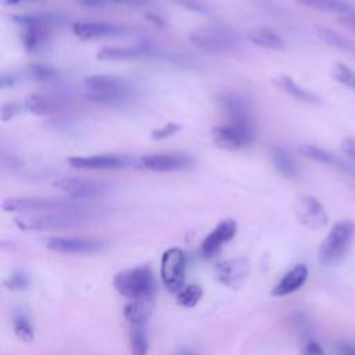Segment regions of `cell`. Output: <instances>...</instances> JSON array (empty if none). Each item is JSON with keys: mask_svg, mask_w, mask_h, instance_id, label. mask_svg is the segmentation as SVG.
<instances>
[{"mask_svg": "<svg viewBox=\"0 0 355 355\" xmlns=\"http://www.w3.org/2000/svg\"><path fill=\"white\" fill-rule=\"evenodd\" d=\"M90 220L83 209L75 211H54V212H40V214H22L14 219L15 225L21 230H53L73 227Z\"/></svg>", "mask_w": 355, "mask_h": 355, "instance_id": "1", "label": "cell"}, {"mask_svg": "<svg viewBox=\"0 0 355 355\" xmlns=\"http://www.w3.org/2000/svg\"><path fill=\"white\" fill-rule=\"evenodd\" d=\"M354 239L355 223L352 220L343 219L336 222L319 245V262L324 266H330L340 262L348 252Z\"/></svg>", "mask_w": 355, "mask_h": 355, "instance_id": "2", "label": "cell"}, {"mask_svg": "<svg viewBox=\"0 0 355 355\" xmlns=\"http://www.w3.org/2000/svg\"><path fill=\"white\" fill-rule=\"evenodd\" d=\"M114 287L128 300L154 298L155 280L148 266H137L116 273Z\"/></svg>", "mask_w": 355, "mask_h": 355, "instance_id": "3", "label": "cell"}, {"mask_svg": "<svg viewBox=\"0 0 355 355\" xmlns=\"http://www.w3.org/2000/svg\"><path fill=\"white\" fill-rule=\"evenodd\" d=\"M86 97L101 104H118L130 96L129 83L114 75H93L85 79Z\"/></svg>", "mask_w": 355, "mask_h": 355, "instance_id": "4", "label": "cell"}, {"mask_svg": "<svg viewBox=\"0 0 355 355\" xmlns=\"http://www.w3.org/2000/svg\"><path fill=\"white\" fill-rule=\"evenodd\" d=\"M3 209L7 212L19 214H40L54 211H75L83 209L82 205L71 200L50 198V197H12L3 201Z\"/></svg>", "mask_w": 355, "mask_h": 355, "instance_id": "5", "label": "cell"}, {"mask_svg": "<svg viewBox=\"0 0 355 355\" xmlns=\"http://www.w3.org/2000/svg\"><path fill=\"white\" fill-rule=\"evenodd\" d=\"M189 40L193 46L201 50L211 53H223L236 47L237 35L227 28L204 26L194 29L190 33Z\"/></svg>", "mask_w": 355, "mask_h": 355, "instance_id": "6", "label": "cell"}, {"mask_svg": "<svg viewBox=\"0 0 355 355\" xmlns=\"http://www.w3.org/2000/svg\"><path fill=\"white\" fill-rule=\"evenodd\" d=\"M254 140V132L250 122L229 121L212 129V141L216 147L227 151H237L247 147Z\"/></svg>", "mask_w": 355, "mask_h": 355, "instance_id": "7", "label": "cell"}, {"mask_svg": "<svg viewBox=\"0 0 355 355\" xmlns=\"http://www.w3.org/2000/svg\"><path fill=\"white\" fill-rule=\"evenodd\" d=\"M186 258L180 248H169L161 257V279L171 293H179L184 284Z\"/></svg>", "mask_w": 355, "mask_h": 355, "instance_id": "8", "label": "cell"}, {"mask_svg": "<svg viewBox=\"0 0 355 355\" xmlns=\"http://www.w3.org/2000/svg\"><path fill=\"white\" fill-rule=\"evenodd\" d=\"M22 25V44L28 53H36L47 40L51 18L46 15H22L15 18Z\"/></svg>", "mask_w": 355, "mask_h": 355, "instance_id": "9", "label": "cell"}, {"mask_svg": "<svg viewBox=\"0 0 355 355\" xmlns=\"http://www.w3.org/2000/svg\"><path fill=\"white\" fill-rule=\"evenodd\" d=\"M54 186L62 193L68 194L71 198L86 200L104 197L110 191V186L100 180L86 179V178H62L54 183Z\"/></svg>", "mask_w": 355, "mask_h": 355, "instance_id": "10", "label": "cell"}, {"mask_svg": "<svg viewBox=\"0 0 355 355\" xmlns=\"http://www.w3.org/2000/svg\"><path fill=\"white\" fill-rule=\"evenodd\" d=\"M294 214L301 225L318 230L327 225V212L320 201L312 196H301L294 202Z\"/></svg>", "mask_w": 355, "mask_h": 355, "instance_id": "11", "label": "cell"}, {"mask_svg": "<svg viewBox=\"0 0 355 355\" xmlns=\"http://www.w3.org/2000/svg\"><path fill=\"white\" fill-rule=\"evenodd\" d=\"M141 165L154 172H173L183 171L193 166L194 161L190 155L183 153H162V154H147L140 158Z\"/></svg>", "mask_w": 355, "mask_h": 355, "instance_id": "12", "label": "cell"}, {"mask_svg": "<svg viewBox=\"0 0 355 355\" xmlns=\"http://www.w3.org/2000/svg\"><path fill=\"white\" fill-rule=\"evenodd\" d=\"M251 272V265L247 258H233L216 265L215 275L223 286L237 290L243 286Z\"/></svg>", "mask_w": 355, "mask_h": 355, "instance_id": "13", "label": "cell"}, {"mask_svg": "<svg viewBox=\"0 0 355 355\" xmlns=\"http://www.w3.org/2000/svg\"><path fill=\"white\" fill-rule=\"evenodd\" d=\"M46 247L62 254H94L105 247V243L87 237H49Z\"/></svg>", "mask_w": 355, "mask_h": 355, "instance_id": "14", "label": "cell"}, {"mask_svg": "<svg viewBox=\"0 0 355 355\" xmlns=\"http://www.w3.org/2000/svg\"><path fill=\"white\" fill-rule=\"evenodd\" d=\"M68 164L76 169H119L125 168L130 159L125 155H73L69 157Z\"/></svg>", "mask_w": 355, "mask_h": 355, "instance_id": "15", "label": "cell"}, {"mask_svg": "<svg viewBox=\"0 0 355 355\" xmlns=\"http://www.w3.org/2000/svg\"><path fill=\"white\" fill-rule=\"evenodd\" d=\"M237 232V223L233 219L220 220L215 229L204 239L201 244V252L204 257H212L216 254L226 243H229Z\"/></svg>", "mask_w": 355, "mask_h": 355, "instance_id": "16", "label": "cell"}, {"mask_svg": "<svg viewBox=\"0 0 355 355\" xmlns=\"http://www.w3.org/2000/svg\"><path fill=\"white\" fill-rule=\"evenodd\" d=\"M72 32L75 36L83 40H93L100 37L116 36L123 32V28L111 22H97V21H80L72 25Z\"/></svg>", "mask_w": 355, "mask_h": 355, "instance_id": "17", "label": "cell"}, {"mask_svg": "<svg viewBox=\"0 0 355 355\" xmlns=\"http://www.w3.org/2000/svg\"><path fill=\"white\" fill-rule=\"evenodd\" d=\"M298 150L302 155H305L306 158H309L315 162H319V164H323V165H327V166H333L338 171L348 172V173H352V171H354V166L349 162L344 161L343 158H340L334 153H330V151H327L324 148H320L318 146L302 144V146H300Z\"/></svg>", "mask_w": 355, "mask_h": 355, "instance_id": "18", "label": "cell"}, {"mask_svg": "<svg viewBox=\"0 0 355 355\" xmlns=\"http://www.w3.org/2000/svg\"><path fill=\"white\" fill-rule=\"evenodd\" d=\"M308 268L304 263H298L294 268H291L287 273L283 275L280 282L273 287L272 295L273 297H284L288 295L297 290H300L306 279H308Z\"/></svg>", "mask_w": 355, "mask_h": 355, "instance_id": "19", "label": "cell"}, {"mask_svg": "<svg viewBox=\"0 0 355 355\" xmlns=\"http://www.w3.org/2000/svg\"><path fill=\"white\" fill-rule=\"evenodd\" d=\"M273 83L286 94H288L290 97H294L298 101L311 104V105H322L323 100L313 92L301 87L293 78L287 76V75H279L273 79Z\"/></svg>", "mask_w": 355, "mask_h": 355, "instance_id": "20", "label": "cell"}, {"mask_svg": "<svg viewBox=\"0 0 355 355\" xmlns=\"http://www.w3.org/2000/svg\"><path fill=\"white\" fill-rule=\"evenodd\" d=\"M153 50L146 44L137 46H105L97 53V58L103 61H118V60H132L151 54Z\"/></svg>", "mask_w": 355, "mask_h": 355, "instance_id": "21", "label": "cell"}, {"mask_svg": "<svg viewBox=\"0 0 355 355\" xmlns=\"http://www.w3.org/2000/svg\"><path fill=\"white\" fill-rule=\"evenodd\" d=\"M153 308H154V298L130 300L123 308V316L129 323L135 326H141L151 316Z\"/></svg>", "mask_w": 355, "mask_h": 355, "instance_id": "22", "label": "cell"}, {"mask_svg": "<svg viewBox=\"0 0 355 355\" xmlns=\"http://www.w3.org/2000/svg\"><path fill=\"white\" fill-rule=\"evenodd\" d=\"M25 107L36 115H50L65 107V101L60 97L32 94L26 98Z\"/></svg>", "mask_w": 355, "mask_h": 355, "instance_id": "23", "label": "cell"}, {"mask_svg": "<svg viewBox=\"0 0 355 355\" xmlns=\"http://www.w3.org/2000/svg\"><path fill=\"white\" fill-rule=\"evenodd\" d=\"M220 105L225 108L227 115L230 116L229 121L234 122H250V110L248 104L245 100L236 94V93H229V94H222L220 96Z\"/></svg>", "mask_w": 355, "mask_h": 355, "instance_id": "24", "label": "cell"}, {"mask_svg": "<svg viewBox=\"0 0 355 355\" xmlns=\"http://www.w3.org/2000/svg\"><path fill=\"white\" fill-rule=\"evenodd\" d=\"M247 39L263 49H269V50H284L286 49V43L284 40L272 29L269 28H258V29H252L247 33Z\"/></svg>", "mask_w": 355, "mask_h": 355, "instance_id": "25", "label": "cell"}, {"mask_svg": "<svg viewBox=\"0 0 355 355\" xmlns=\"http://www.w3.org/2000/svg\"><path fill=\"white\" fill-rule=\"evenodd\" d=\"M272 164L275 165L276 171L288 179H295L300 176V166L293 158L290 153H287L284 148H275L270 154Z\"/></svg>", "mask_w": 355, "mask_h": 355, "instance_id": "26", "label": "cell"}, {"mask_svg": "<svg viewBox=\"0 0 355 355\" xmlns=\"http://www.w3.org/2000/svg\"><path fill=\"white\" fill-rule=\"evenodd\" d=\"M298 4L319 10V11H326V12H334L338 15H345V14H355V6L345 0H295Z\"/></svg>", "mask_w": 355, "mask_h": 355, "instance_id": "27", "label": "cell"}, {"mask_svg": "<svg viewBox=\"0 0 355 355\" xmlns=\"http://www.w3.org/2000/svg\"><path fill=\"white\" fill-rule=\"evenodd\" d=\"M316 35L323 43H326L331 47H336L338 50L355 54V43L349 42L348 39L343 37L341 35H338V33H336V32H333L327 28H323V26L316 28Z\"/></svg>", "mask_w": 355, "mask_h": 355, "instance_id": "28", "label": "cell"}, {"mask_svg": "<svg viewBox=\"0 0 355 355\" xmlns=\"http://www.w3.org/2000/svg\"><path fill=\"white\" fill-rule=\"evenodd\" d=\"M202 298V288L197 284H189L176 293V302L184 308L196 306Z\"/></svg>", "mask_w": 355, "mask_h": 355, "instance_id": "29", "label": "cell"}, {"mask_svg": "<svg viewBox=\"0 0 355 355\" xmlns=\"http://www.w3.org/2000/svg\"><path fill=\"white\" fill-rule=\"evenodd\" d=\"M130 355H147L148 352V338L147 333L141 326H135L129 337Z\"/></svg>", "mask_w": 355, "mask_h": 355, "instance_id": "30", "label": "cell"}, {"mask_svg": "<svg viewBox=\"0 0 355 355\" xmlns=\"http://www.w3.org/2000/svg\"><path fill=\"white\" fill-rule=\"evenodd\" d=\"M12 327H14L15 336H17L21 341H24V343H32V341H33V338H35V331H33V327H32V324H31L29 318H28L25 313H17V315H15Z\"/></svg>", "mask_w": 355, "mask_h": 355, "instance_id": "31", "label": "cell"}, {"mask_svg": "<svg viewBox=\"0 0 355 355\" xmlns=\"http://www.w3.org/2000/svg\"><path fill=\"white\" fill-rule=\"evenodd\" d=\"M29 79L36 82H50L57 76V71L44 64H29L25 69Z\"/></svg>", "mask_w": 355, "mask_h": 355, "instance_id": "32", "label": "cell"}, {"mask_svg": "<svg viewBox=\"0 0 355 355\" xmlns=\"http://www.w3.org/2000/svg\"><path fill=\"white\" fill-rule=\"evenodd\" d=\"M331 76L341 85L355 90V71L343 62H337L331 68Z\"/></svg>", "mask_w": 355, "mask_h": 355, "instance_id": "33", "label": "cell"}, {"mask_svg": "<svg viewBox=\"0 0 355 355\" xmlns=\"http://www.w3.org/2000/svg\"><path fill=\"white\" fill-rule=\"evenodd\" d=\"M29 284H31V279L22 270L14 272L11 276H8L4 280V286L11 291H24L29 287Z\"/></svg>", "mask_w": 355, "mask_h": 355, "instance_id": "34", "label": "cell"}, {"mask_svg": "<svg viewBox=\"0 0 355 355\" xmlns=\"http://www.w3.org/2000/svg\"><path fill=\"white\" fill-rule=\"evenodd\" d=\"M180 130V125L178 123H173V122H169L161 128H157L151 132V137L154 140H164V139H168L171 136H173L175 133H178Z\"/></svg>", "mask_w": 355, "mask_h": 355, "instance_id": "35", "label": "cell"}, {"mask_svg": "<svg viewBox=\"0 0 355 355\" xmlns=\"http://www.w3.org/2000/svg\"><path fill=\"white\" fill-rule=\"evenodd\" d=\"M19 111H21V105L17 104V103L4 104L3 108H1V119H3V121H10V119H12Z\"/></svg>", "mask_w": 355, "mask_h": 355, "instance_id": "36", "label": "cell"}, {"mask_svg": "<svg viewBox=\"0 0 355 355\" xmlns=\"http://www.w3.org/2000/svg\"><path fill=\"white\" fill-rule=\"evenodd\" d=\"M301 355H324V351L318 341L311 340L302 347Z\"/></svg>", "mask_w": 355, "mask_h": 355, "instance_id": "37", "label": "cell"}, {"mask_svg": "<svg viewBox=\"0 0 355 355\" xmlns=\"http://www.w3.org/2000/svg\"><path fill=\"white\" fill-rule=\"evenodd\" d=\"M341 150L351 158L355 161V139L354 137H345L341 141Z\"/></svg>", "mask_w": 355, "mask_h": 355, "instance_id": "38", "label": "cell"}, {"mask_svg": "<svg viewBox=\"0 0 355 355\" xmlns=\"http://www.w3.org/2000/svg\"><path fill=\"white\" fill-rule=\"evenodd\" d=\"M178 3H180L183 7L186 8H190V10H194L197 12H204L205 11V7L201 6L198 1L196 0H176Z\"/></svg>", "mask_w": 355, "mask_h": 355, "instance_id": "39", "label": "cell"}, {"mask_svg": "<svg viewBox=\"0 0 355 355\" xmlns=\"http://www.w3.org/2000/svg\"><path fill=\"white\" fill-rule=\"evenodd\" d=\"M338 22L352 31H355V14H345L338 17Z\"/></svg>", "mask_w": 355, "mask_h": 355, "instance_id": "40", "label": "cell"}, {"mask_svg": "<svg viewBox=\"0 0 355 355\" xmlns=\"http://www.w3.org/2000/svg\"><path fill=\"white\" fill-rule=\"evenodd\" d=\"M340 352L341 355H355V345L351 343H343L340 344Z\"/></svg>", "mask_w": 355, "mask_h": 355, "instance_id": "41", "label": "cell"}, {"mask_svg": "<svg viewBox=\"0 0 355 355\" xmlns=\"http://www.w3.org/2000/svg\"><path fill=\"white\" fill-rule=\"evenodd\" d=\"M110 0H80L82 4L87 7H104Z\"/></svg>", "mask_w": 355, "mask_h": 355, "instance_id": "42", "label": "cell"}, {"mask_svg": "<svg viewBox=\"0 0 355 355\" xmlns=\"http://www.w3.org/2000/svg\"><path fill=\"white\" fill-rule=\"evenodd\" d=\"M115 3H132V1H137V0H111Z\"/></svg>", "mask_w": 355, "mask_h": 355, "instance_id": "43", "label": "cell"}, {"mask_svg": "<svg viewBox=\"0 0 355 355\" xmlns=\"http://www.w3.org/2000/svg\"><path fill=\"white\" fill-rule=\"evenodd\" d=\"M179 355H197V354H193V352H190V351H183V352H180Z\"/></svg>", "mask_w": 355, "mask_h": 355, "instance_id": "44", "label": "cell"}]
</instances>
